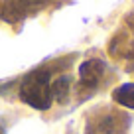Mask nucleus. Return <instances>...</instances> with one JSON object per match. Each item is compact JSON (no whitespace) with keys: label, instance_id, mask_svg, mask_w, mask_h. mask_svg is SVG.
Wrapping results in <instances>:
<instances>
[{"label":"nucleus","instance_id":"1","mask_svg":"<svg viewBox=\"0 0 134 134\" xmlns=\"http://www.w3.org/2000/svg\"><path fill=\"white\" fill-rule=\"evenodd\" d=\"M20 100L36 110H47L53 103L49 93V73L36 69L24 77L20 85Z\"/></svg>","mask_w":134,"mask_h":134},{"label":"nucleus","instance_id":"2","mask_svg":"<svg viewBox=\"0 0 134 134\" xmlns=\"http://www.w3.org/2000/svg\"><path fill=\"white\" fill-rule=\"evenodd\" d=\"M130 126V116L113 109H105L103 113L93 114L87 120L85 134H126Z\"/></svg>","mask_w":134,"mask_h":134},{"label":"nucleus","instance_id":"3","mask_svg":"<svg viewBox=\"0 0 134 134\" xmlns=\"http://www.w3.org/2000/svg\"><path fill=\"white\" fill-rule=\"evenodd\" d=\"M105 73V63L100 59H87L79 65V79H81V85L83 87H97Z\"/></svg>","mask_w":134,"mask_h":134},{"label":"nucleus","instance_id":"4","mask_svg":"<svg viewBox=\"0 0 134 134\" xmlns=\"http://www.w3.org/2000/svg\"><path fill=\"white\" fill-rule=\"evenodd\" d=\"M113 100L116 105L124 107V109L134 110V81L132 83H122V85H118V87H114Z\"/></svg>","mask_w":134,"mask_h":134},{"label":"nucleus","instance_id":"5","mask_svg":"<svg viewBox=\"0 0 134 134\" xmlns=\"http://www.w3.org/2000/svg\"><path fill=\"white\" fill-rule=\"evenodd\" d=\"M69 91H71V79L67 75H61L55 81H49L51 99H55L57 103H65L67 97H69Z\"/></svg>","mask_w":134,"mask_h":134},{"label":"nucleus","instance_id":"6","mask_svg":"<svg viewBox=\"0 0 134 134\" xmlns=\"http://www.w3.org/2000/svg\"><path fill=\"white\" fill-rule=\"evenodd\" d=\"M0 134H6V130H4V128H2V126H0Z\"/></svg>","mask_w":134,"mask_h":134}]
</instances>
